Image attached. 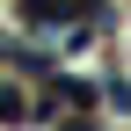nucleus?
<instances>
[{
  "mask_svg": "<svg viewBox=\"0 0 131 131\" xmlns=\"http://www.w3.org/2000/svg\"><path fill=\"white\" fill-rule=\"evenodd\" d=\"M0 117H22V102H15V95H7V88H0Z\"/></svg>",
  "mask_w": 131,
  "mask_h": 131,
  "instance_id": "f257e3e1",
  "label": "nucleus"
}]
</instances>
